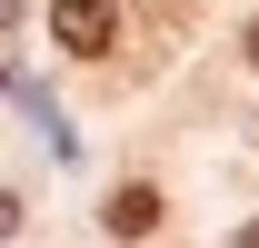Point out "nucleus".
Returning a JSON list of instances; mask_svg holds the SVG:
<instances>
[{"instance_id":"3","label":"nucleus","mask_w":259,"mask_h":248,"mask_svg":"<svg viewBox=\"0 0 259 248\" xmlns=\"http://www.w3.org/2000/svg\"><path fill=\"white\" fill-rule=\"evenodd\" d=\"M10 228H20V199H10V189H0V238H10Z\"/></svg>"},{"instance_id":"5","label":"nucleus","mask_w":259,"mask_h":248,"mask_svg":"<svg viewBox=\"0 0 259 248\" xmlns=\"http://www.w3.org/2000/svg\"><path fill=\"white\" fill-rule=\"evenodd\" d=\"M239 248H259V228H239Z\"/></svg>"},{"instance_id":"1","label":"nucleus","mask_w":259,"mask_h":248,"mask_svg":"<svg viewBox=\"0 0 259 248\" xmlns=\"http://www.w3.org/2000/svg\"><path fill=\"white\" fill-rule=\"evenodd\" d=\"M50 40L70 60H110L120 50V0H50Z\"/></svg>"},{"instance_id":"4","label":"nucleus","mask_w":259,"mask_h":248,"mask_svg":"<svg viewBox=\"0 0 259 248\" xmlns=\"http://www.w3.org/2000/svg\"><path fill=\"white\" fill-rule=\"evenodd\" d=\"M239 50H249V70H259V20H249V40H239Z\"/></svg>"},{"instance_id":"2","label":"nucleus","mask_w":259,"mask_h":248,"mask_svg":"<svg viewBox=\"0 0 259 248\" xmlns=\"http://www.w3.org/2000/svg\"><path fill=\"white\" fill-rule=\"evenodd\" d=\"M100 228H110V238H150V228H160V189H150V179H120Z\"/></svg>"}]
</instances>
